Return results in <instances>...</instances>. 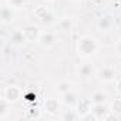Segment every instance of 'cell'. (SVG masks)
I'll return each instance as SVG.
<instances>
[{"mask_svg": "<svg viewBox=\"0 0 121 121\" xmlns=\"http://www.w3.org/2000/svg\"><path fill=\"white\" fill-rule=\"evenodd\" d=\"M101 50V43L97 37L90 34H83L76 41V54L81 58H91Z\"/></svg>", "mask_w": 121, "mask_h": 121, "instance_id": "6da1fadb", "label": "cell"}, {"mask_svg": "<svg viewBox=\"0 0 121 121\" xmlns=\"http://www.w3.org/2000/svg\"><path fill=\"white\" fill-rule=\"evenodd\" d=\"M24 90L17 86V84H7L3 91H2V98H4L6 101H9L10 104H16L23 98Z\"/></svg>", "mask_w": 121, "mask_h": 121, "instance_id": "7a4b0ae2", "label": "cell"}, {"mask_svg": "<svg viewBox=\"0 0 121 121\" xmlns=\"http://www.w3.org/2000/svg\"><path fill=\"white\" fill-rule=\"evenodd\" d=\"M43 111L51 117L60 115L63 111V101L58 98H46L43 103Z\"/></svg>", "mask_w": 121, "mask_h": 121, "instance_id": "3957f363", "label": "cell"}, {"mask_svg": "<svg viewBox=\"0 0 121 121\" xmlns=\"http://www.w3.org/2000/svg\"><path fill=\"white\" fill-rule=\"evenodd\" d=\"M33 14H34L36 19H39L40 22H43V23H46V24H50V23H56V22H57L56 17H54V14H53V12H51L47 6H44V4L36 6V7L33 9Z\"/></svg>", "mask_w": 121, "mask_h": 121, "instance_id": "277c9868", "label": "cell"}, {"mask_svg": "<svg viewBox=\"0 0 121 121\" xmlns=\"http://www.w3.org/2000/svg\"><path fill=\"white\" fill-rule=\"evenodd\" d=\"M95 77H97L98 81L103 83V84H111V83L117 81V73H115V69L111 67V66H104V67H101L100 70H97Z\"/></svg>", "mask_w": 121, "mask_h": 121, "instance_id": "5b68a950", "label": "cell"}, {"mask_svg": "<svg viewBox=\"0 0 121 121\" xmlns=\"http://www.w3.org/2000/svg\"><path fill=\"white\" fill-rule=\"evenodd\" d=\"M23 33H24V37H26V41L27 43H39V39H40V34H41V29L39 24H34V23H29L26 24L23 29Z\"/></svg>", "mask_w": 121, "mask_h": 121, "instance_id": "8992f818", "label": "cell"}, {"mask_svg": "<svg viewBox=\"0 0 121 121\" xmlns=\"http://www.w3.org/2000/svg\"><path fill=\"white\" fill-rule=\"evenodd\" d=\"M56 43H57V36H56V33H53V31H48V30H46V31H41V34H40V39H39V44L44 48V50H48V48H53L54 46H56Z\"/></svg>", "mask_w": 121, "mask_h": 121, "instance_id": "52a82bcc", "label": "cell"}, {"mask_svg": "<svg viewBox=\"0 0 121 121\" xmlns=\"http://www.w3.org/2000/svg\"><path fill=\"white\" fill-rule=\"evenodd\" d=\"M91 111L95 114V117H97L98 121L108 120L112 115V112L110 110V104H93L91 105Z\"/></svg>", "mask_w": 121, "mask_h": 121, "instance_id": "ba28073f", "label": "cell"}, {"mask_svg": "<svg viewBox=\"0 0 121 121\" xmlns=\"http://www.w3.org/2000/svg\"><path fill=\"white\" fill-rule=\"evenodd\" d=\"M14 9H12L6 2L3 3V6H2V10H0V19H2V24H4V26H10L13 22H14V19H16V16H14Z\"/></svg>", "mask_w": 121, "mask_h": 121, "instance_id": "9c48e42d", "label": "cell"}, {"mask_svg": "<svg viewBox=\"0 0 121 121\" xmlns=\"http://www.w3.org/2000/svg\"><path fill=\"white\" fill-rule=\"evenodd\" d=\"M77 73L83 78H90V77H94L97 74V70H95V67L91 63H83V64L78 66Z\"/></svg>", "mask_w": 121, "mask_h": 121, "instance_id": "30bf717a", "label": "cell"}, {"mask_svg": "<svg viewBox=\"0 0 121 121\" xmlns=\"http://www.w3.org/2000/svg\"><path fill=\"white\" fill-rule=\"evenodd\" d=\"M97 27L98 30L101 31H108L114 27V17L111 14H105V16H101L98 20H97Z\"/></svg>", "mask_w": 121, "mask_h": 121, "instance_id": "8fae6325", "label": "cell"}, {"mask_svg": "<svg viewBox=\"0 0 121 121\" xmlns=\"http://www.w3.org/2000/svg\"><path fill=\"white\" fill-rule=\"evenodd\" d=\"M61 101H63V105H66V107H69V108L74 110V108L77 107V104H78L80 98H78V95H77V93H76V91H70V93H67V94L61 95Z\"/></svg>", "mask_w": 121, "mask_h": 121, "instance_id": "7c38bea8", "label": "cell"}, {"mask_svg": "<svg viewBox=\"0 0 121 121\" xmlns=\"http://www.w3.org/2000/svg\"><path fill=\"white\" fill-rule=\"evenodd\" d=\"M56 91L60 95H64V94H67L70 91H74V83L70 81V80H60L56 84Z\"/></svg>", "mask_w": 121, "mask_h": 121, "instance_id": "4fadbf2b", "label": "cell"}, {"mask_svg": "<svg viewBox=\"0 0 121 121\" xmlns=\"http://www.w3.org/2000/svg\"><path fill=\"white\" fill-rule=\"evenodd\" d=\"M56 24H57V27L61 30V31H64V33H70L71 30H73V17H70V16H63V17H60L57 22H56Z\"/></svg>", "mask_w": 121, "mask_h": 121, "instance_id": "5bb4252c", "label": "cell"}, {"mask_svg": "<svg viewBox=\"0 0 121 121\" xmlns=\"http://www.w3.org/2000/svg\"><path fill=\"white\" fill-rule=\"evenodd\" d=\"M91 104H107L108 103V94L103 90H97L90 95Z\"/></svg>", "mask_w": 121, "mask_h": 121, "instance_id": "9a60e30c", "label": "cell"}, {"mask_svg": "<svg viewBox=\"0 0 121 121\" xmlns=\"http://www.w3.org/2000/svg\"><path fill=\"white\" fill-rule=\"evenodd\" d=\"M91 101H90V98L88 100H80L78 101V104H77V107L74 108L76 110V112H77V115H78V120H80V117L81 115H84L86 112H88V111H91Z\"/></svg>", "mask_w": 121, "mask_h": 121, "instance_id": "2e32d148", "label": "cell"}, {"mask_svg": "<svg viewBox=\"0 0 121 121\" xmlns=\"http://www.w3.org/2000/svg\"><path fill=\"white\" fill-rule=\"evenodd\" d=\"M43 117V108H39L36 105H30L27 110H26V118L29 120H40Z\"/></svg>", "mask_w": 121, "mask_h": 121, "instance_id": "e0dca14e", "label": "cell"}, {"mask_svg": "<svg viewBox=\"0 0 121 121\" xmlns=\"http://www.w3.org/2000/svg\"><path fill=\"white\" fill-rule=\"evenodd\" d=\"M10 40H12V43H13L14 46H23L24 43H27V41H26V37H24V33H23L22 29L14 30V31L12 33V36H10Z\"/></svg>", "mask_w": 121, "mask_h": 121, "instance_id": "ac0fdd59", "label": "cell"}, {"mask_svg": "<svg viewBox=\"0 0 121 121\" xmlns=\"http://www.w3.org/2000/svg\"><path fill=\"white\" fill-rule=\"evenodd\" d=\"M12 105L9 101H6L4 98H0V120H6L10 110H12Z\"/></svg>", "mask_w": 121, "mask_h": 121, "instance_id": "d6986e66", "label": "cell"}, {"mask_svg": "<svg viewBox=\"0 0 121 121\" xmlns=\"http://www.w3.org/2000/svg\"><path fill=\"white\" fill-rule=\"evenodd\" d=\"M110 110H111L112 115H121V95H117L110 103Z\"/></svg>", "mask_w": 121, "mask_h": 121, "instance_id": "ffe728a7", "label": "cell"}, {"mask_svg": "<svg viewBox=\"0 0 121 121\" xmlns=\"http://www.w3.org/2000/svg\"><path fill=\"white\" fill-rule=\"evenodd\" d=\"M4 2L14 10H22L27 6V2L29 0H4Z\"/></svg>", "mask_w": 121, "mask_h": 121, "instance_id": "44dd1931", "label": "cell"}, {"mask_svg": "<svg viewBox=\"0 0 121 121\" xmlns=\"http://www.w3.org/2000/svg\"><path fill=\"white\" fill-rule=\"evenodd\" d=\"M23 98H24L27 103H34V101L37 100V94H36V93H31V91H24Z\"/></svg>", "mask_w": 121, "mask_h": 121, "instance_id": "7402d4cb", "label": "cell"}, {"mask_svg": "<svg viewBox=\"0 0 121 121\" xmlns=\"http://www.w3.org/2000/svg\"><path fill=\"white\" fill-rule=\"evenodd\" d=\"M80 120H81V121H98V120H97V117H95V114H94L93 111L86 112L84 115H81V117H80Z\"/></svg>", "mask_w": 121, "mask_h": 121, "instance_id": "603a6c76", "label": "cell"}, {"mask_svg": "<svg viewBox=\"0 0 121 121\" xmlns=\"http://www.w3.org/2000/svg\"><path fill=\"white\" fill-rule=\"evenodd\" d=\"M60 118H61V120H77V118H78V115H77L76 110H73V112L61 114V115H60Z\"/></svg>", "mask_w": 121, "mask_h": 121, "instance_id": "cb8c5ba5", "label": "cell"}, {"mask_svg": "<svg viewBox=\"0 0 121 121\" xmlns=\"http://www.w3.org/2000/svg\"><path fill=\"white\" fill-rule=\"evenodd\" d=\"M114 53H115V56L121 57V40L115 41V44H114Z\"/></svg>", "mask_w": 121, "mask_h": 121, "instance_id": "d4e9b609", "label": "cell"}, {"mask_svg": "<svg viewBox=\"0 0 121 121\" xmlns=\"http://www.w3.org/2000/svg\"><path fill=\"white\" fill-rule=\"evenodd\" d=\"M115 90H117V94L121 95V80L117 81V84H115Z\"/></svg>", "mask_w": 121, "mask_h": 121, "instance_id": "484cf974", "label": "cell"}, {"mask_svg": "<svg viewBox=\"0 0 121 121\" xmlns=\"http://www.w3.org/2000/svg\"><path fill=\"white\" fill-rule=\"evenodd\" d=\"M43 2H46V3H56L57 0H43Z\"/></svg>", "mask_w": 121, "mask_h": 121, "instance_id": "4316f807", "label": "cell"}, {"mask_svg": "<svg viewBox=\"0 0 121 121\" xmlns=\"http://www.w3.org/2000/svg\"><path fill=\"white\" fill-rule=\"evenodd\" d=\"M76 2H84V0H76Z\"/></svg>", "mask_w": 121, "mask_h": 121, "instance_id": "83f0119b", "label": "cell"}]
</instances>
